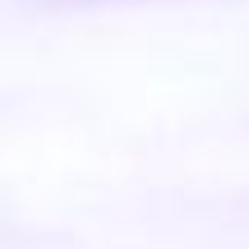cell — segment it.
Returning <instances> with one entry per match:
<instances>
[{"instance_id":"cell-1","label":"cell","mask_w":249,"mask_h":249,"mask_svg":"<svg viewBox=\"0 0 249 249\" xmlns=\"http://www.w3.org/2000/svg\"><path fill=\"white\" fill-rule=\"evenodd\" d=\"M97 5H139V0H0V14H65V9H97Z\"/></svg>"}]
</instances>
